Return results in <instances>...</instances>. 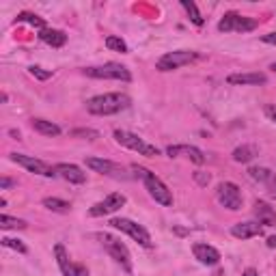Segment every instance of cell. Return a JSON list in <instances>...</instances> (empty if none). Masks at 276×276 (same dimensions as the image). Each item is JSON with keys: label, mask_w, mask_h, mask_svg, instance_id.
Listing matches in <instances>:
<instances>
[{"label": "cell", "mask_w": 276, "mask_h": 276, "mask_svg": "<svg viewBox=\"0 0 276 276\" xmlns=\"http://www.w3.org/2000/svg\"><path fill=\"white\" fill-rule=\"evenodd\" d=\"M257 28V20L246 15H239L235 11L224 13V17L218 22V30L220 32H250Z\"/></svg>", "instance_id": "7"}, {"label": "cell", "mask_w": 276, "mask_h": 276, "mask_svg": "<svg viewBox=\"0 0 276 276\" xmlns=\"http://www.w3.org/2000/svg\"><path fill=\"white\" fill-rule=\"evenodd\" d=\"M108 224H110L112 229H119V231L127 233V235L132 237L136 244H141V246H145V248L151 246V235H149V231H147L143 224H138V222L129 220V218H112Z\"/></svg>", "instance_id": "6"}, {"label": "cell", "mask_w": 276, "mask_h": 276, "mask_svg": "<svg viewBox=\"0 0 276 276\" xmlns=\"http://www.w3.org/2000/svg\"><path fill=\"white\" fill-rule=\"evenodd\" d=\"M181 7L186 9V13H188V17H190V22L192 24H196V26H203V15L198 13V9H196V5L194 3H190V0H181Z\"/></svg>", "instance_id": "25"}, {"label": "cell", "mask_w": 276, "mask_h": 276, "mask_svg": "<svg viewBox=\"0 0 276 276\" xmlns=\"http://www.w3.org/2000/svg\"><path fill=\"white\" fill-rule=\"evenodd\" d=\"M227 82L229 84H235V86H239V84H265L267 82V76L265 74H259V72H255V74H231L227 78Z\"/></svg>", "instance_id": "18"}, {"label": "cell", "mask_w": 276, "mask_h": 276, "mask_svg": "<svg viewBox=\"0 0 276 276\" xmlns=\"http://www.w3.org/2000/svg\"><path fill=\"white\" fill-rule=\"evenodd\" d=\"M11 162L15 164H20V166H24L26 170H30L34 172V175H41V177H54L56 175V170L48 166L43 160H37V158H32V155H24V153H11Z\"/></svg>", "instance_id": "10"}, {"label": "cell", "mask_w": 276, "mask_h": 276, "mask_svg": "<svg viewBox=\"0 0 276 276\" xmlns=\"http://www.w3.org/2000/svg\"><path fill=\"white\" fill-rule=\"evenodd\" d=\"M196 58H198V54H196V52H192V50L168 52V54H164L162 58H158L155 69H160V72H172V69H179V67H184V65L194 63Z\"/></svg>", "instance_id": "8"}, {"label": "cell", "mask_w": 276, "mask_h": 276, "mask_svg": "<svg viewBox=\"0 0 276 276\" xmlns=\"http://www.w3.org/2000/svg\"><path fill=\"white\" fill-rule=\"evenodd\" d=\"M263 233V227L259 222H237L231 227V235L237 239H250Z\"/></svg>", "instance_id": "17"}, {"label": "cell", "mask_w": 276, "mask_h": 276, "mask_svg": "<svg viewBox=\"0 0 276 276\" xmlns=\"http://www.w3.org/2000/svg\"><path fill=\"white\" fill-rule=\"evenodd\" d=\"M106 48H108V50H115V52H121V54H125V52H127L125 41L121 39V37H115V34L106 37Z\"/></svg>", "instance_id": "29"}, {"label": "cell", "mask_w": 276, "mask_h": 276, "mask_svg": "<svg viewBox=\"0 0 276 276\" xmlns=\"http://www.w3.org/2000/svg\"><path fill=\"white\" fill-rule=\"evenodd\" d=\"M0 242H3V246H7V248H13V250H17V253H26V250H28V248H26L24 244H22V242L20 239H11V237H3V239H0Z\"/></svg>", "instance_id": "30"}, {"label": "cell", "mask_w": 276, "mask_h": 276, "mask_svg": "<svg viewBox=\"0 0 276 276\" xmlns=\"http://www.w3.org/2000/svg\"><path fill=\"white\" fill-rule=\"evenodd\" d=\"M28 72L37 78V80H48V78H52V72H46L43 67H37V65H32V67H28Z\"/></svg>", "instance_id": "31"}, {"label": "cell", "mask_w": 276, "mask_h": 276, "mask_svg": "<svg viewBox=\"0 0 276 276\" xmlns=\"http://www.w3.org/2000/svg\"><path fill=\"white\" fill-rule=\"evenodd\" d=\"M54 255H56V263L60 267V272H63V276H89V267L86 265L69 261V255L63 244L54 246Z\"/></svg>", "instance_id": "12"}, {"label": "cell", "mask_w": 276, "mask_h": 276, "mask_svg": "<svg viewBox=\"0 0 276 276\" xmlns=\"http://www.w3.org/2000/svg\"><path fill=\"white\" fill-rule=\"evenodd\" d=\"M216 198H218V203L222 207H227V210H231V212H237L242 207V201H244L239 186L233 184V181H222V184H218Z\"/></svg>", "instance_id": "9"}, {"label": "cell", "mask_w": 276, "mask_h": 276, "mask_svg": "<svg viewBox=\"0 0 276 276\" xmlns=\"http://www.w3.org/2000/svg\"><path fill=\"white\" fill-rule=\"evenodd\" d=\"M244 276H257V270L255 267H248V270L244 272Z\"/></svg>", "instance_id": "38"}, {"label": "cell", "mask_w": 276, "mask_h": 276, "mask_svg": "<svg viewBox=\"0 0 276 276\" xmlns=\"http://www.w3.org/2000/svg\"><path fill=\"white\" fill-rule=\"evenodd\" d=\"M125 108H129V97L123 93H104V95H95V97L86 101V110L97 117L117 115V112Z\"/></svg>", "instance_id": "1"}, {"label": "cell", "mask_w": 276, "mask_h": 276, "mask_svg": "<svg viewBox=\"0 0 276 276\" xmlns=\"http://www.w3.org/2000/svg\"><path fill=\"white\" fill-rule=\"evenodd\" d=\"M255 216L259 218V222L265 224V227L276 224V212L265 201H255Z\"/></svg>", "instance_id": "19"}, {"label": "cell", "mask_w": 276, "mask_h": 276, "mask_svg": "<svg viewBox=\"0 0 276 276\" xmlns=\"http://www.w3.org/2000/svg\"><path fill=\"white\" fill-rule=\"evenodd\" d=\"M84 74L89 78H97V80H121V82H129L132 74L129 69L119 65V63H106L101 67H86Z\"/></svg>", "instance_id": "5"}, {"label": "cell", "mask_w": 276, "mask_h": 276, "mask_svg": "<svg viewBox=\"0 0 276 276\" xmlns=\"http://www.w3.org/2000/svg\"><path fill=\"white\" fill-rule=\"evenodd\" d=\"M267 248H276V235L267 237Z\"/></svg>", "instance_id": "37"}, {"label": "cell", "mask_w": 276, "mask_h": 276, "mask_svg": "<svg viewBox=\"0 0 276 276\" xmlns=\"http://www.w3.org/2000/svg\"><path fill=\"white\" fill-rule=\"evenodd\" d=\"M56 175H60L65 181H69V184H84L86 181V172H82L80 166H76V164H67V162H60L54 166Z\"/></svg>", "instance_id": "14"}, {"label": "cell", "mask_w": 276, "mask_h": 276, "mask_svg": "<svg viewBox=\"0 0 276 276\" xmlns=\"http://www.w3.org/2000/svg\"><path fill=\"white\" fill-rule=\"evenodd\" d=\"M257 155V149L255 147H250V145H242V147H237L235 151H233V160L235 162H242V164H246V162H250Z\"/></svg>", "instance_id": "23"}, {"label": "cell", "mask_w": 276, "mask_h": 276, "mask_svg": "<svg viewBox=\"0 0 276 276\" xmlns=\"http://www.w3.org/2000/svg\"><path fill=\"white\" fill-rule=\"evenodd\" d=\"M194 179H196L198 186H207V184H210V175H207V172H201V170L194 172Z\"/></svg>", "instance_id": "32"}, {"label": "cell", "mask_w": 276, "mask_h": 276, "mask_svg": "<svg viewBox=\"0 0 276 276\" xmlns=\"http://www.w3.org/2000/svg\"><path fill=\"white\" fill-rule=\"evenodd\" d=\"M39 39H41V41H46L48 46H52V48H63V46H65V41H67V34H65L63 30L46 28V30H41V32H39Z\"/></svg>", "instance_id": "20"}, {"label": "cell", "mask_w": 276, "mask_h": 276, "mask_svg": "<svg viewBox=\"0 0 276 276\" xmlns=\"http://www.w3.org/2000/svg\"><path fill=\"white\" fill-rule=\"evenodd\" d=\"M125 194H121V192H112L108 194L104 201L99 203H95L91 210H89V216H93V218H99V216H108V214H115L117 210H121V207L125 205Z\"/></svg>", "instance_id": "11"}, {"label": "cell", "mask_w": 276, "mask_h": 276, "mask_svg": "<svg viewBox=\"0 0 276 276\" xmlns=\"http://www.w3.org/2000/svg\"><path fill=\"white\" fill-rule=\"evenodd\" d=\"M261 41H263V43H270V46H276V32H267V34H263Z\"/></svg>", "instance_id": "33"}, {"label": "cell", "mask_w": 276, "mask_h": 276, "mask_svg": "<svg viewBox=\"0 0 276 276\" xmlns=\"http://www.w3.org/2000/svg\"><path fill=\"white\" fill-rule=\"evenodd\" d=\"M270 196H272V198H276V177L270 181Z\"/></svg>", "instance_id": "36"}, {"label": "cell", "mask_w": 276, "mask_h": 276, "mask_svg": "<svg viewBox=\"0 0 276 276\" xmlns=\"http://www.w3.org/2000/svg\"><path fill=\"white\" fill-rule=\"evenodd\" d=\"M132 170L136 172L138 177H143L147 192H149V196L153 198L155 203H160V205H164V207H170V205H172L170 190L166 188V184H164L160 177H155L151 170H147V168H143V166H136V164L132 166Z\"/></svg>", "instance_id": "2"}, {"label": "cell", "mask_w": 276, "mask_h": 276, "mask_svg": "<svg viewBox=\"0 0 276 276\" xmlns=\"http://www.w3.org/2000/svg\"><path fill=\"white\" fill-rule=\"evenodd\" d=\"M168 158H177V155L184 153L188 160H192L194 164H203L205 162V153L198 149V147H192V145H175V147H168L166 149Z\"/></svg>", "instance_id": "16"}, {"label": "cell", "mask_w": 276, "mask_h": 276, "mask_svg": "<svg viewBox=\"0 0 276 276\" xmlns=\"http://www.w3.org/2000/svg\"><path fill=\"white\" fill-rule=\"evenodd\" d=\"M265 117L276 123V106H265Z\"/></svg>", "instance_id": "34"}, {"label": "cell", "mask_w": 276, "mask_h": 276, "mask_svg": "<svg viewBox=\"0 0 276 276\" xmlns=\"http://www.w3.org/2000/svg\"><path fill=\"white\" fill-rule=\"evenodd\" d=\"M115 141L119 145L127 147V149L136 151L138 155H145V158H155V155H160V149L155 145H149L143 138H138L136 134L132 132H125V129H115Z\"/></svg>", "instance_id": "3"}, {"label": "cell", "mask_w": 276, "mask_h": 276, "mask_svg": "<svg viewBox=\"0 0 276 276\" xmlns=\"http://www.w3.org/2000/svg\"><path fill=\"white\" fill-rule=\"evenodd\" d=\"M17 184V181H13V179H9V177H3V179H0V188H3V190H7V188H11V186H15Z\"/></svg>", "instance_id": "35"}, {"label": "cell", "mask_w": 276, "mask_h": 276, "mask_svg": "<svg viewBox=\"0 0 276 276\" xmlns=\"http://www.w3.org/2000/svg\"><path fill=\"white\" fill-rule=\"evenodd\" d=\"M0 229H26V222L20 218H11V216L3 214L0 216Z\"/></svg>", "instance_id": "27"}, {"label": "cell", "mask_w": 276, "mask_h": 276, "mask_svg": "<svg viewBox=\"0 0 276 276\" xmlns=\"http://www.w3.org/2000/svg\"><path fill=\"white\" fill-rule=\"evenodd\" d=\"M192 253H194V259H198V263H203V265L220 263V253L214 246L203 244V242H196V244L192 246Z\"/></svg>", "instance_id": "13"}, {"label": "cell", "mask_w": 276, "mask_h": 276, "mask_svg": "<svg viewBox=\"0 0 276 276\" xmlns=\"http://www.w3.org/2000/svg\"><path fill=\"white\" fill-rule=\"evenodd\" d=\"M15 22H28V24H32V26H37L39 30H46V22H43L39 15H32V13H20Z\"/></svg>", "instance_id": "28"}, {"label": "cell", "mask_w": 276, "mask_h": 276, "mask_svg": "<svg viewBox=\"0 0 276 276\" xmlns=\"http://www.w3.org/2000/svg\"><path fill=\"white\" fill-rule=\"evenodd\" d=\"M69 136L74 138H86V141H97L99 138V132L97 129H91V127H76L69 132Z\"/></svg>", "instance_id": "26"}, {"label": "cell", "mask_w": 276, "mask_h": 276, "mask_svg": "<svg viewBox=\"0 0 276 276\" xmlns=\"http://www.w3.org/2000/svg\"><path fill=\"white\" fill-rule=\"evenodd\" d=\"M43 207H48L50 212H56V214H67L69 210H72V205H69L67 201H60V198H56V196L43 198Z\"/></svg>", "instance_id": "22"}, {"label": "cell", "mask_w": 276, "mask_h": 276, "mask_svg": "<svg viewBox=\"0 0 276 276\" xmlns=\"http://www.w3.org/2000/svg\"><path fill=\"white\" fill-rule=\"evenodd\" d=\"M272 72H276V63H274V65H272Z\"/></svg>", "instance_id": "39"}, {"label": "cell", "mask_w": 276, "mask_h": 276, "mask_svg": "<svg viewBox=\"0 0 276 276\" xmlns=\"http://www.w3.org/2000/svg\"><path fill=\"white\" fill-rule=\"evenodd\" d=\"M30 125L34 132H39L43 136H58L60 134V127L56 123H52V121H46V119H32Z\"/></svg>", "instance_id": "21"}, {"label": "cell", "mask_w": 276, "mask_h": 276, "mask_svg": "<svg viewBox=\"0 0 276 276\" xmlns=\"http://www.w3.org/2000/svg\"><path fill=\"white\" fill-rule=\"evenodd\" d=\"M248 175H250V179L259 181V184H267V181L274 179V177H272V170L265 168V166H253V168L248 170Z\"/></svg>", "instance_id": "24"}, {"label": "cell", "mask_w": 276, "mask_h": 276, "mask_svg": "<svg viewBox=\"0 0 276 276\" xmlns=\"http://www.w3.org/2000/svg\"><path fill=\"white\" fill-rule=\"evenodd\" d=\"M97 237L101 239L104 248L108 250V255L115 259V261L123 267L125 272H132V255H129V250H127V246L123 244V242L117 239V237H112V235H108V233H99Z\"/></svg>", "instance_id": "4"}, {"label": "cell", "mask_w": 276, "mask_h": 276, "mask_svg": "<svg viewBox=\"0 0 276 276\" xmlns=\"http://www.w3.org/2000/svg\"><path fill=\"white\" fill-rule=\"evenodd\" d=\"M86 166L95 172H101V175H123V168L119 166V164L110 162V160H104V158H86Z\"/></svg>", "instance_id": "15"}]
</instances>
